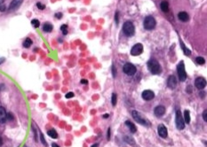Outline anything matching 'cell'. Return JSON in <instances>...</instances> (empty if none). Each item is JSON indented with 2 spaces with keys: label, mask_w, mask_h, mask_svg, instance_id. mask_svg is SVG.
Instances as JSON below:
<instances>
[{
  "label": "cell",
  "mask_w": 207,
  "mask_h": 147,
  "mask_svg": "<svg viewBox=\"0 0 207 147\" xmlns=\"http://www.w3.org/2000/svg\"><path fill=\"white\" fill-rule=\"evenodd\" d=\"M147 68L152 75H159L162 71L160 64L156 60H150L147 62Z\"/></svg>",
  "instance_id": "cell-1"
},
{
  "label": "cell",
  "mask_w": 207,
  "mask_h": 147,
  "mask_svg": "<svg viewBox=\"0 0 207 147\" xmlns=\"http://www.w3.org/2000/svg\"><path fill=\"white\" fill-rule=\"evenodd\" d=\"M123 32L126 37H132L134 35L135 27H134L133 22H131V21L125 22V24L123 26Z\"/></svg>",
  "instance_id": "cell-2"
},
{
  "label": "cell",
  "mask_w": 207,
  "mask_h": 147,
  "mask_svg": "<svg viewBox=\"0 0 207 147\" xmlns=\"http://www.w3.org/2000/svg\"><path fill=\"white\" fill-rule=\"evenodd\" d=\"M175 124L178 129L182 130L185 128V122L183 119V116L181 115V112L178 110L176 112V116H175Z\"/></svg>",
  "instance_id": "cell-3"
},
{
  "label": "cell",
  "mask_w": 207,
  "mask_h": 147,
  "mask_svg": "<svg viewBox=\"0 0 207 147\" xmlns=\"http://www.w3.org/2000/svg\"><path fill=\"white\" fill-rule=\"evenodd\" d=\"M132 115H133V118L134 119L135 122H137L138 123L144 125V126H150V122H147L145 118H143V116L137 111H133L132 112Z\"/></svg>",
  "instance_id": "cell-4"
},
{
  "label": "cell",
  "mask_w": 207,
  "mask_h": 147,
  "mask_svg": "<svg viewBox=\"0 0 207 147\" xmlns=\"http://www.w3.org/2000/svg\"><path fill=\"white\" fill-rule=\"evenodd\" d=\"M156 24H157V22H156V20L153 16L146 17L144 20V22H143L144 27L147 29V30H152L153 28H155Z\"/></svg>",
  "instance_id": "cell-5"
},
{
  "label": "cell",
  "mask_w": 207,
  "mask_h": 147,
  "mask_svg": "<svg viewBox=\"0 0 207 147\" xmlns=\"http://www.w3.org/2000/svg\"><path fill=\"white\" fill-rule=\"evenodd\" d=\"M177 72H178V75H179L181 82H185L187 79V74H186L185 65H184L183 61L180 62L178 64V66H177Z\"/></svg>",
  "instance_id": "cell-6"
},
{
  "label": "cell",
  "mask_w": 207,
  "mask_h": 147,
  "mask_svg": "<svg viewBox=\"0 0 207 147\" xmlns=\"http://www.w3.org/2000/svg\"><path fill=\"white\" fill-rule=\"evenodd\" d=\"M123 71H124V73L125 74H126L127 75H133L135 73H136V71H137V69H136V68H135V66L133 65V64H132V63H126V64H125L124 65V67H123Z\"/></svg>",
  "instance_id": "cell-7"
},
{
  "label": "cell",
  "mask_w": 207,
  "mask_h": 147,
  "mask_svg": "<svg viewBox=\"0 0 207 147\" xmlns=\"http://www.w3.org/2000/svg\"><path fill=\"white\" fill-rule=\"evenodd\" d=\"M143 51V45L141 44H136L133 45V47L131 50V55L133 56H138L140 55Z\"/></svg>",
  "instance_id": "cell-8"
},
{
  "label": "cell",
  "mask_w": 207,
  "mask_h": 147,
  "mask_svg": "<svg viewBox=\"0 0 207 147\" xmlns=\"http://www.w3.org/2000/svg\"><path fill=\"white\" fill-rule=\"evenodd\" d=\"M141 97L144 100L146 101H149V100H152L154 98H155V93L152 91H150V90H147V91H144L141 94Z\"/></svg>",
  "instance_id": "cell-9"
},
{
  "label": "cell",
  "mask_w": 207,
  "mask_h": 147,
  "mask_svg": "<svg viewBox=\"0 0 207 147\" xmlns=\"http://www.w3.org/2000/svg\"><path fill=\"white\" fill-rule=\"evenodd\" d=\"M195 85L198 90H203L206 85V81L203 77H197L195 81Z\"/></svg>",
  "instance_id": "cell-10"
},
{
  "label": "cell",
  "mask_w": 207,
  "mask_h": 147,
  "mask_svg": "<svg viewBox=\"0 0 207 147\" xmlns=\"http://www.w3.org/2000/svg\"><path fill=\"white\" fill-rule=\"evenodd\" d=\"M157 133L158 135L163 137V138H166L167 136H168V131H167V129L166 127L164 125V124H160L158 127H157Z\"/></svg>",
  "instance_id": "cell-11"
},
{
  "label": "cell",
  "mask_w": 207,
  "mask_h": 147,
  "mask_svg": "<svg viewBox=\"0 0 207 147\" xmlns=\"http://www.w3.org/2000/svg\"><path fill=\"white\" fill-rule=\"evenodd\" d=\"M177 85V80L174 75H170L167 79V86L170 89H175Z\"/></svg>",
  "instance_id": "cell-12"
},
{
  "label": "cell",
  "mask_w": 207,
  "mask_h": 147,
  "mask_svg": "<svg viewBox=\"0 0 207 147\" xmlns=\"http://www.w3.org/2000/svg\"><path fill=\"white\" fill-rule=\"evenodd\" d=\"M154 113L157 117L163 116L165 113V107L164 106H157L154 110Z\"/></svg>",
  "instance_id": "cell-13"
},
{
  "label": "cell",
  "mask_w": 207,
  "mask_h": 147,
  "mask_svg": "<svg viewBox=\"0 0 207 147\" xmlns=\"http://www.w3.org/2000/svg\"><path fill=\"white\" fill-rule=\"evenodd\" d=\"M21 3H22V0H13L9 6V10L14 11V10L18 9L21 6Z\"/></svg>",
  "instance_id": "cell-14"
},
{
  "label": "cell",
  "mask_w": 207,
  "mask_h": 147,
  "mask_svg": "<svg viewBox=\"0 0 207 147\" xmlns=\"http://www.w3.org/2000/svg\"><path fill=\"white\" fill-rule=\"evenodd\" d=\"M6 111L3 106H0V123H5L6 119Z\"/></svg>",
  "instance_id": "cell-15"
},
{
  "label": "cell",
  "mask_w": 207,
  "mask_h": 147,
  "mask_svg": "<svg viewBox=\"0 0 207 147\" xmlns=\"http://www.w3.org/2000/svg\"><path fill=\"white\" fill-rule=\"evenodd\" d=\"M178 17H179V19H180L181 21H184V22H186V21H188V20H189V14H188L186 12H181V13H179Z\"/></svg>",
  "instance_id": "cell-16"
},
{
  "label": "cell",
  "mask_w": 207,
  "mask_h": 147,
  "mask_svg": "<svg viewBox=\"0 0 207 147\" xmlns=\"http://www.w3.org/2000/svg\"><path fill=\"white\" fill-rule=\"evenodd\" d=\"M125 125L128 127L129 130H130L132 133H136L137 128H136V126H135L133 122H131L130 121H126V122H125Z\"/></svg>",
  "instance_id": "cell-17"
},
{
  "label": "cell",
  "mask_w": 207,
  "mask_h": 147,
  "mask_svg": "<svg viewBox=\"0 0 207 147\" xmlns=\"http://www.w3.org/2000/svg\"><path fill=\"white\" fill-rule=\"evenodd\" d=\"M52 30V25L49 22H46L44 24L43 26V31L46 32V33H49Z\"/></svg>",
  "instance_id": "cell-18"
},
{
  "label": "cell",
  "mask_w": 207,
  "mask_h": 147,
  "mask_svg": "<svg viewBox=\"0 0 207 147\" xmlns=\"http://www.w3.org/2000/svg\"><path fill=\"white\" fill-rule=\"evenodd\" d=\"M184 122H185V123H189L190 122V113H189V110H185V112H184Z\"/></svg>",
  "instance_id": "cell-19"
},
{
  "label": "cell",
  "mask_w": 207,
  "mask_h": 147,
  "mask_svg": "<svg viewBox=\"0 0 207 147\" xmlns=\"http://www.w3.org/2000/svg\"><path fill=\"white\" fill-rule=\"evenodd\" d=\"M161 9H162V11L163 12H164V13H167L168 11H169V4H168V2H166V1H163L162 3H161Z\"/></svg>",
  "instance_id": "cell-20"
},
{
  "label": "cell",
  "mask_w": 207,
  "mask_h": 147,
  "mask_svg": "<svg viewBox=\"0 0 207 147\" xmlns=\"http://www.w3.org/2000/svg\"><path fill=\"white\" fill-rule=\"evenodd\" d=\"M47 134H48V136H50V137H52V138H54V139H56L57 137H58V134H57V132H56V130L55 129H50V130H48L47 131Z\"/></svg>",
  "instance_id": "cell-21"
},
{
  "label": "cell",
  "mask_w": 207,
  "mask_h": 147,
  "mask_svg": "<svg viewBox=\"0 0 207 147\" xmlns=\"http://www.w3.org/2000/svg\"><path fill=\"white\" fill-rule=\"evenodd\" d=\"M180 43H181V48H182V50H183V51H184L185 55H187V56H189V55L191 54V51H190V50H189L188 48H186L185 44H183V42H182L181 40H180Z\"/></svg>",
  "instance_id": "cell-22"
},
{
  "label": "cell",
  "mask_w": 207,
  "mask_h": 147,
  "mask_svg": "<svg viewBox=\"0 0 207 147\" xmlns=\"http://www.w3.org/2000/svg\"><path fill=\"white\" fill-rule=\"evenodd\" d=\"M32 44V40L30 38H26L25 41L23 42V46L25 48H29Z\"/></svg>",
  "instance_id": "cell-23"
},
{
  "label": "cell",
  "mask_w": 207,
  "mask_h": 147,
  "mask_svg": "<svg viewBox=\"0 0 207 147\" xmlns=\"http://www.w3.org/2000/svg\"><path fill=\"white\" fill-rule=\"evenodd\" d=\"M124 139H125V141L126 142V143H128L129 144H135V141H134V139L133 138V137H130V136H125V137H124Z\"/></svg>",
  "instance_id": "cell-24"
},
{
  "label": "cell",
  "mask_w": 207,
  "mask_h": 147,
  "mask_svg": "<svg viewBox=\"0 0 207 147\" xmlns=\"http://www.w3.org/2000/svg\"><path fill=\"white\" fill-rule=\"evenodd\" d=\"M196 62L198 65H203L204 62H205V60L203 57H197V58H196Z\"/></svg>",
  "instance_id": "cell-25"
},
{
  "label": "cell",
  "mask_w": 207,
  "mask_h": 147,
  "mask_svg": "<svg viewBox=\"0 0 207 147\" xmlns=\"http://www.w3.org/2000/svg\"><path fill=\"white\" fill-rule=\"evenodd\" d=\"M116 101H117V96L116 93H113L112 94V97H111V102H112V106H115L116 105Z\"/></svg>",
  "instance_id": "cell-26"
},
{
  "label": "cell",
  "mask_w": 207,
  "mask_h": 147,
  "mask_svg": "<svg viewBox=\"0 0 207 147\" xmlns=\"http://www.w3.org/2000/svg\"><path fill=\"white\" fill-rule=\"evenodd\" d=\"M31 24H32V26L34 27H38L39 26H40V22H39V20H36V19H34V20H31Z\"/></svg>",
  "instance_id": "cell-27"
},
{
  "label": "cell",
  "mask_w": 207,
  "mask_h": 147,
  "mask_svg": "<svg viewBox=\"0 0 207 147\" xmlns=\"http://www.w3.org/2000/svg\"><path fill=\"white\" fill-rule=\"evenodd\" d=\"M61 29H62L63 35H67L68 34V26L67 25H62L61 27Z\"/></svg>",
  "instance_id": "cell-28"
},
{
  "label": "cell",
  "mask_w": 207,
  "mask_h": 147,
  "mask_svg": "<svg viewBox=\"0 0 207 147\" xmlns=\"http://www.w3.org/2000/svg\"><path fill=\"white\" fill-rule=\"evenodd\" d=\"M40 138H41V141H42L43 144H44L45 146H47V144H46V141H45V136H44V135H43L42 133H40Z\"/></svg>",
  "instance_id": "cell-29"
},
{
  "label": "cell",
  "mask_w": 207,
  "mask_h": 147,
  "mask_svg": "<svg viewBox=\"0 0 207 147\" xmlns=\"http://www.w3.org/2000/svg\"><path fill=\"white\" fill-rule=\"evenodd\" d=\"M112 75H113V77L114 78H116V68H115V66L113 65L112 66Z\"/></svg>",
  "instance_id": "cell-30"
},
{
  "label": "cell",
  "mask_w": 207,
  "mask_h": 147,
  "mask_svg": "<svg viewBox=\"0 0 207 147\" xmlns=\"http://www.w3.org/2000/svg\"><path fill=\"white\" fill-rule=\"evenodd\" d=\"M37 6H38V8L40 9V10H44V9L45 8V5H42V4L39 3V2L37 4Z\"/></svg>",
  "instance_id": "cell-31"
},
{
  "label": "cell",
  "mask_w": 207,
  "mask_h": 147,
  "mask_svg": "<svg viewBox=\"0 0 207 147\" xmlns=\"http://www.w3.org/2000/svg\"><path fill=\"white\" fill-rule=\"evenodd\" d=\"M74 96H75V95H74L73 92H69V93H67V94L65 95L66 98H73Z\"/></svg>",
  "instance_id": "cell-32"
},
{
  "label": "cell",
  "mask_w": 207,
  "mask_h": 147,
  "mask_svg": "<svg viewBox=\"0 0 207 147\" xmlns=\"http://www.w3.org/2000/svg\"><path fill=\"white\" fill-rule=\"evenodd\" d=\"M118 17H119V13L116 12V14H115V20L116 22V24H118V22H119V20H118Z\"/></svg>",
  "instance_id": "cell-33"
},
{
  "label": "cell",
  "mask_w": 207,
  "mask_h": 147,
  "mask_svg": "<svg viewBox=\"0 0 207 147\" xmlns=\"http://www.w3.org/2000/svg\"><path fill=\"white\" fill-rule=\"evenodd\" d=\"M203 119L204 120V122H207V111L204 110L203 113Z\"/></svg>",
  "instance_id": "cell-34"
},
{
  "label": "cell",
  "mask_w": 207,
  "mask_h": 147,
  "mask_svg": "<svg viewBox=\"0 0 207 147\" xmlns=\"http://www.w3.org/2000/svg\"><path fill=\"white\" fill-rule=\"evenodd\" d=\"M6 119L7 120H9V121H12V120H13V114L12 113H7V115H6Z\"/></svg>",
  "instance_id": "cell-35"
},
{
  "label": "cell",
  "mask_w": 207,
  "mask_h": 147,
  "mask_svg": "<svg viewBox=\"0 0 207 147\" xmlns=\"http://www.w3.org/2000/svg\"><path fill=\"white\" fill-rule=\"evenodd\" d=\"M55 17L57 19H62V13H55Z\"/></svg>",
  "instance_id": "cell-36"
},
{
  "label": "cell",
  "mask_w": 207,
  "mask_h": 147,
  "mask_svg": "<svg viewBox=\"0 0 207 147\" xmlns=\"http://www.w3.org/2000/svg\"><path fill=\"white\" fill-rule=\"evenodd\" d=\"M107 139L109 141V139H110V128H108V132H107Z\"/></svg>",
  "instance_id": "cell-37"
},
{
  "label": "cell",
  "mask_w": 207,
  "mask_h": 147,
  "mask_svg": "<svg viewBox=\"0 0 207 147\" xmlns=\"http://www.w3.org/2000/svg\"><path fill=\"white\" fill-rule=\"evenodd\" d=\"M0 11L5 12L6 11V6L5 5H0Z\"/></svg>",
  "instance_id": "cell-38"
},
{
  "label": "cell",
  "mask_w": 207,
  "mask_h": 147,
  "mask_svg": "<svg viewBox=\"0 0 207 147\" xmlns=\"http://www.w3.org/2000/svg\"><path fill=\"white\" fill-rule=\"evenodd\" d=\"M186 91H187V92H189V93H191V92H192V87H191V86H189V87H187V90H186Z\"/></svg>",
  "instance_id": "cell-39"
},
{
  "label": "cell",
  "mask_w": 207,
  "mask_h": 147,
  "mask_svg": "<svg viewBox=\"0 0 207 147\" xmlns=\"http://www.w3.org/2000/svg\"><path fill=\"white\" fill-rule=\"evenodd\" d=\"M81 83H82V84H87V83H88V81L85 80V79H82V80H81Z\"/></svg>",
  "instance_id": "cell-40"
},
{
  "label": "cell",
  "mask_w": 207,
  "mask_h": 147,
  "mask_svg": "<svg viewBox=\"0 0 207 147\" xmlns=\"http://www.w3.org/2000/svg\"><path fill=\"white\" fill-rule=\"evenodd\" d=\"M5 62V58H0V65Z\"/></svg>",
  "instance_id": "cell-41"
},
{
  "label": "cell",
  "mask_w": 207,
  "mask_h": 147,
  "mask_svg": "<svg viewBox=\"0 0 207 147\" xmlns=\"http://www.w3.org/2000/svg\"><path fill=\"white\" fill-rule=\"evenodd\" d=\"M52 147H60L59 146L57 143H52Z\"/></svg>",
  "instance_id": "cell-42"
},
{
  "label": "cell",
  "mask_w": 207,
  "mask_h": 147,
  "mask_svg": "<svg viewBox=\"0 0 207 147\" xmlns=\"http://www.w3.org/2000/svg\"><path fill=\"white\" fill-rule=\"evenodd\" d=\"M108 116H109V115H108V113H106V114L103 115V118H104V119H107V118H108Z\"/></svg>",
  "instance_id": "cell-43"
},
{
  "label": "cell",
  "mask_w": 207,
  "mask_h": 147,
  "mask_svg": "<svg viewBox=\"0 0 207 147\" xmlns=\"http://www.w3.org/2000/svg\"><path fill=\"white\" fill-rule=\"evenodd\" d=\"M3 144V139H2V137L0 136V146H1Z\"/></svg>",
  "instance_id": "cell-44"
},
{
  "label": "cell",
  "mask_w": 207,
  "mask_h": 147,
  "mask_svg": "<svg viewBox=\"0 0 207 147\" xmlns=\"http://www.w3.org/2000/svg\"><path fill=\"white\" fill-rule=\"evenodd\" d=\"M99 146V143H94V144H93L91 147H98Z\"/></svg>",
  "instance_id": "cell-45"
},
{
  "label": "cell",
  "mask_w": 207,
  "mask_h": 147,
  "mask_svg": "<svg viewBox=\"0 0 207 147\" xmlns=\"http://www.w3.org/2000/svg\"><path fill=\"white\" fill-rule=\"evenodd\" d=\"M23 147H27V146H23Z\"/></svg>",
  "instance_id": "cell-46"
}]
</instances>
